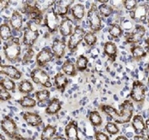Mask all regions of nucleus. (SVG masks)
<instances>
[{"instance_id":"nucleus-43","label":"nucleus","mask_w":149,"mask_h":140,"mask_svg":"<svg viewBox=\"0 0 149 140\" xmlns=\"http://www.w3.org/2000/svg\"><path fill=\"white\" fill-rule=\"evenodd\" d=\"M95 140H110V137L102 131H95Z\"/></svg>"},{"instance_id":"nucleus-22","label":"nucleus","mask_w":149,"mask_h":140,"mask_svg":"<svg viewBox=\"0 0 149 140\" xmlns=\"http://www.w3.org/2000/svg\"><path fill=\"white\" fill-rule=\"evenodd\" d=\"M68 76L63 73H56L54 76V85L58 91H60L61 93H63L68 85Z\"/></svg>"},{"instance_id":"nucleus-13","label":"nucleus","mask_w":149,"mask_h":140,"mask_svg":"<svg viewBox=\"0 0 149 140\" xmlns=\"http://www.w3.org/2000/svg\"><path fill=\"white\" fill-rule=\"evenodd\" d=\"M74 1L72 0H59L55 1L53 9L56 14L60 17H66V15L71 11Z\"/></svg>"},{"instance_id":"nucleus-5","label":"nucleus","mask_w":149,"mask_h":140,"mask_svg":"<svg viewBox=\"0 0 149 140\" xmlns=\"http://www.w3.org/2000/svg\"><path fill=\"white\" fill-rule=\"evenodd\" d=\"M39 37V31L37 25L33 22H28L24 29L22 43L26 47H33Z\"/></svg>"},{"instance_id":"nucleus-11","label":"nucleus","mask_w":149,"mask_h":140,"mask_svg":"<svg viewBox=\"0 0 149 140\" xmlns=\"http://www.w3.org/2000/svg\"><path fill=\"white\" fill-rule=\"evenodd\" d=\"M149 10L148 3H143L141 4H138L137 7L129 12L130 18L137 23H144L147 22V16Z\"/></svg>"},{"instance_id":"nucleus-14","label":"nucleus","mask_w":149,"mask_h":140,"mask_svg":"<svg viewBox=\"0 0 149 140\" xmlns=\"http://www.w3.org/2000/svg\"><path fill=\"white\" fill-rule=\"evenodd\" d=\"M54 57H54V54H53L51 49H49L48 47H45L36 55V57H35L36 64L38 68L42 69L47 63L51 62Z\"/></svg>"},{"instance_id":"nucleus-21","label":"nucleus","mask_w":149,"mask_h":140,"mask_svg":"<svg viewBox=\"0 0 149 140\" xmlns=\"http://www.w3.org/2000/svg\"><path fill=\"white\" fill-rule=\"evenodd\" d=\"M10 26L14 31L20 32L23 27V16L19 10H15L10 18Z\"/></svg>"},{"instance_id":"nucleus-29","label":"nucleus","mask_w":149,"mask_h":140,"mask_svg":"<svg viewBox=\"0 0 149 140\" xmlns=\"http://www.w3.org/2000/svg\"><path fill=\"white\" fill-rule=\"evenodd\" d=\"M17 89L19 92L22 94H29L33 92L34 86L33 83L28 80H22L17 84Z\"/></svg>"},{"instance_id":"nucleus-47","label":"nucleus","mask_w":149,"mask_h":140,"mask_svg":"<svg viewBox=\"0 0 149 140\" xmlns=\"http://www.w3.org/2000/svg\"><path fill=\"white\" fill-rule=\"evenodd\" d=\"M145 50H146L147 53L149 54V38H148L145 40Z\"/></svg>"},{"instance_id":"nucleus-50","label":"nucleus","mask_w":149,"mask_h":140,"mask_svg":"<svg viewBox=\"0 0 149 140\" xmlns=\"http://www.w3.org/2000/svg\"><path fill=\"white\" fill-rule=\"evenodd\" d=\"M0 140H7V139H6V138H5L3 134H1V136H0Z\"/></svg>"},{"instance_id":"nucleus-39","label":"nucleus","mask_w":149,"mask_h":140,"mask_svg":"<svg viewBox=\"0 0 149 140\" xmlns=\"http://www.w3.org/2000/svg\"><path fill=\"white\" fill-rule=\"evenodd\" d=\"M105 130L110 135H117L120 132V129L118 127V125L115 122H111V121L107 122L105 125Z\"/></svg>"},{"instance_id":"nucleus-9","label":"nucleus","mask_w":149,"mask_h":140,"mask_svg":"<svg viewBox=\"0 0 149 140\" xmlns=\"http://www.w3.org/2000/svg\"><path fill=\"white\" fill-rule=\"evenodd\" d=\"M30 77L33 83L37 85H40L45 88L52 87V83L50 81V77L45 70L40 68H36L31 71Z\"/></svg>"},{"instance_id":"nucleus-34","label":"nucleus","mask_w":149,"mask_h":140,"mask_svg":"<svg viewBox=\"0 0 149 140\" xmlns=\"http://www.w3.org/2000/svg\"><path fill=\"white\" fill-rule=\"evenodd\" d=\"M0 85H2L3 87H4L7 91L11 92H15V89H16V84L14 81V80L10 79L8 77L5 78H1L0 80Z\"/></svg>"},{"instance_id":"nucleus-31","label":"nucleus","mask_w":149,"mask_h":140,"mask_svg":"<svg viewBox=\"0 0 149 140\" xmlns=\"http://www.w3.org/2000/svg\"><path fill=\"white\" fill-rule=\"evenodd\" d=\"M124 34L123 27L118 23H112L108 27V34L113 38H119Z\"/></svg>"},{"instance_id":"nucleus-18","label":"nucleus","mask_w":149,"mask_h":140,"mask_svg":"<svg viewBox=\"0 0 149 140\" xmlns=\"http://www.w3.org/2000/svg\"><path fill=\"white\" fill-rule=\"evenodd\" d=\"M131 126L136 135H143L146 133V121L141 115L134 116L131 120Z\"/></svg>"},{"instance_id":"nucleus-28","label":"nucleus","mask_w":149,"mask_h":140,"mask_svg":"<svg viewBox=\"0 0 149 140\" xmlns=\"http://www.w3.org/2000/svg\"><path fill=\"white\" fill-rule=\"evenodd\" d=\"M56 134V127L53 125H47L45 127H44L40 139L41 140H53Z\"/></svg>"},{"instance_id":"nucleus-48","label":"nucleus","mask_w":149,"mask_h":140,"mask_svg":"<svg viewBox=\"0 0 149 140\" xmlns=\"http://www.w3.org/2000/svg\"><path fill=\"white\" fill-rule=\"evenodd\" d=\"M115 140H129V139L125 136H124V135H119L115 139Z\"/></svg>"},{"instance_id":"nucleus-23","label":"nucleus","mask_w":149,"mask_h":140,"mask_svg":"<svg viewBox=\"0 0 149 140\" xmlns=\"http://www.w3.org/2000/svg\"><path fill=\"white\" fill-rule=\"evenodd\" d=\"M103 51L105 55L111 62H115L118 57V47L114 42L107 41L103 46Z\"/></svg>"},{"instance_id":"nucleus-17","label":"nucleus","mask_w":149,"mask_h":140,"mask_svg":"<svg viewBox=\"0 0 149 140\" xmlns=\"http://www.w3.org/2000/svg\"><path fill=\"white\" fill-rule=\"evenodd\" d=\"M64 132L65 137L68 140H80V138L79 136L78 123L74 120H70L68 123V125L65 127Z\"/></svg>"},{"instance_id":"nucleus-24","label":"nucleus","mask_w":149,"mask_h":140,"mask_svg":"<svg viewBox=\"0 0 149 140\" xmlns=\"http://www.w3.org/2000/svg\"><path fill=\"white\" fill-rule=\"evenodd\" d=\"M71 15L73 17L74 20L80 22L82 21L84 16H85V7L84 4H82L80 3L75 4L72 5V9H71Z\"/></svg>"},{"instance_id":"nucleus-33","label":"nucleus","mask_w":149,"mask_h":140,"mask_svg":"<svg viewBox=\"0 0 149 140\" xmlns=\"http://www.w3.org/2000/svg\"><path fill=\"white\" fill-rule=\"evenodd\" d=\"M18 103L23 108H33L37 105V100L29 96H25L18 101Z\"/></svg>"},{"instance_id":"nucleus-12","label":"nucleus","mask_w":149,"mask_h":140,"mask_svg":"<svg viewBox=\"0 0 149 140\" xmlns=\"http://www.w3.org/2000/svg\"><path fill=\"white\" fill-rule=\"evenodd\" d=\"M1 129L2 131L10 139H15L18 133V127L15 120L10 116H4L1 120Z\"/></svg>"},{"instance_id":"nucleus-37","label":"nucleus","mask_w":149,"mask_h":140,"mask_svg":"<svg viewBox=\"0 0 149 140\" xmlns=\"http://www.w3.org/2000/svg\"><path fill=\"white\" fill-rule=\"evenodd\" d=\"M35 97H36V100L39 103L46 102L50 97V92L48 91L47 89L38 90L35 92Z\"/></svg>"},{"instance_id":"nucleus-42","label":"nucleus","mask_w":149,"mask_h":140,"mask_svg":"<svg viewBox=\"0 0 149 140\" xmlns=\"http://www.w3.org/2000/svg\"><path fill=\"white\" fill-rule=\"evenodd\" d=\"M12 98L11 94L10 93L9 91H7L4 87L0 85V99L2 102H6L9 101Z\"/></svg>"},{"instance_id":"nucleus-2","label":"nucleus","mask_w":149,"mask_h":140,"mask_svg":"<svg viewBox=\"0 0 149 140\" xmlns=\"http://www.w3.org/2000/svg\"><path fill=\"white\" fill-rule=\"evenodd\" d=\"M3 50L7 61L10 62H16L22 55V44L20 38L18 37H15L5 42L3 46Z\"/></svg>"},{"instance_id":"nucleus-16","label":"nucleus","mask_w":149,"mask_h":140,"mask_svg":"<svg viewBox=\"0 0 149 140\" xmlns=\"http://www.w3.org/2000/svg\"><path fill=\"white\" fill-rule=\"evenodd\" d=\"M0 73L12 80H21L22 77V73L15 66L10 64L2 65L0 67Z\"/></svg>"},{"instance_id":"nucleus-1","label":"nucleus","mask_w":149,"mask_h":140,"mask_svg":"<svg viewBox=\"0 0 149 140\" xmlns=\"http://www.w3.org/2000/svg\"><path fill=\"white\" fill-rule=\"evenodd\" d=\"M119 110L108 104L100 105V109L107 116H109L116 124H126L131 121L134 114V104L131 100L126 99L120 104Z\"/></svg>"},{"instance_id":"nucleus-20","label":"nucleus","mask_w":149,"mask_h":140,"mask_svg":"<svg viewBox=\"0 0 149 140\" xmlns=\"http://www.w3.org/2000/svg\"><path fill=\"white\" fill-rule=\"evenodd\" d=\"M22 117L23 120H25V122L28 126L33 127H39L43 122L42 117L40 116L39 115L36 114V113H33V112L26 111L25 113H23Z\"/></svg>"},{"instance_id":"nucleus-7","label":"nucleus","mask_w":149,"mask_h":140,"mask_svg":"<svg viewBox=\"0 0 149 140\" xmlns=\"http://www.w3.org/2000/svg\"><path fill=\"white\" fill-rule=\"evenodd\" d=\"M130 100L136 104H141L146 99V86L140 80H135L130 92Z\"/></svg>"},{"instance_id":"nucleus-4","label":"nucleus","mask_w":149,"mask_h":140,"mask_svg":"<svg viewBox=\"0 0 149 140\" xmlns=\"http://www.w3.org/2000/svg\"><path fill=\"white\" fill-rule=\"evenodd\" d=\"M87 22L91 31L93 33H98L102 28V16L98 11V7L95 4H92L87 12Z\"/></svg>"},{"instance_id":"nucleus-8","label":"nucleus","mask_w":149,"mask_h":140,"mask_svg":"<svg viewBox=\"0 0 149 140\" xmlns=\"http://www.w3.org/2000/svg\"><path fill=\"white\" fill-rule=\"evenodd\" d=\"M85 34H86V31L84 29V27H82L79 25H77L74 27L73 33L69 37L68 42V49L70 52L73 53L78 49L79 46L84 40Z\"/></svg>"},{"instance_id":"nucleus-41","label":"nucleus","mask_w":149,"mask_h":140,"mask_svg":"<svg viewBox=\"0 0 149 140\" xmlns=\"http://www.w3.org/2000/svg\"><path fill=\"white\" fill-rule=\"evenodd\" d=\"M123 6L125 7V9L128 11H131L133 10H135L138 5V1L136 0H125L122 2Z\"/></svg>"},{"instance_id":"nucleus-15","label":"nucleus","mask_w":149,"mask_h":140,"mask_svg":"<svg viewBox=\"0 0 149 140\" xmlns=\"http://www.w3.org/2000/svg\"><path fill=\"white\" fill-rule=\"evenodd\" d=\"M66 50H67V45L64 40L60 38H55L51 45V50L54 54L55 58L62 59L66 55Z\"/></svg>"},{"instance_id":"nucleus-10","label":"nucleus","mask_w":149,"mask_h":140,"mask_svg":"<svg viewBox=\"0 0 149 140\" xmlns=\"http://www.w3.org/2000/svg\"><path fill=\"white\" fill-rule=\"evenodd\" d=\"M146 28L143 25L138 24L135 27V28L130 32L127 33L126 35L125 36V39L127 44L130 45H138L140 42L142 41V38L146 34Z\"/></svg>"},{"instance_id":"nucleus-3","label":"nucleus","mask_w":149,"mask_h":140,"mask_svg":"<svg viewBox=\"0 0 149 140\" xmlns=\"http://www.w3.org/2000/svg\"><path fill=\"white\" fill-rule=\"evenodd\" d=\"M23 7L22 10L26 15L30 22H33L37 26L42 24L44 22L45 13L41 11L36 5V1H26L23 2Z\"/></svg>"},{"instance_id":"nucleus-35","label":"nucleus","mask_w":149,"mask_h":140,"mask_svg":"<svg viewBox=\"0 0 149 140\" xmlns=\"http://www.w3.org/2000/svg\"><path fill=\"white\" fill-rule=\"evenodd\" d=\"M88 63H89V59H88V57H86L84 56V55H80V56L77 58L76 62H75V65H76L77 70H78L79 72H84L85 70L87 69Z\"/></svg>"},{"instance_id":"nucleus-45","label":"nucleus","mask_w":149,"mask_h":140,"mask_svg":"<svg viewBox=\"0 0 149 140\" xmlns=\"http://www.w3.org/2000/svg\"><path fill=\"white\" fill-rule=\"evenodd\" d=\"M133 140H149L148 138L144 137L143 135H136L134 136Z\"/></svg>"},{"instance_id":"nucleus-36","label":"nucleus","mask_w":149,"mask_h":140,"mask_svg":"<svg viewBox=\"0 0 149 140\" xmlns=\"http://www.w3.org/2000/svg\"><path fill=\"white\" fill-rule=\"evenodd\" d=\"M98 11H99L102 17L107 18L113 14V8L110 4H108V3L107 4H102L98 6Z\"/></svg>"},{"instance_id":"nucleus-6","label":"nucleus","mask_w":149,"mask_h":140,"mask_svg":"<svg viewBox=\"0 0 149 140\" xmlns=\"http://www.w3.org/2000/svg\"><path fill=\"white\" fill-rule=\"evenodd\" d=\"M61 22V21L60 19V16H58L56 12L54 11L53 7H51L45 13L43 24L47 27L49 34H55L56 32H57Z\"/></svg>"},{"instance_id":"nucleus-44","label":"nucleus","mask_w":149,"mask_h":140,"mask_svg":"<svg viewBox=\"0 0 149 140\" xmlns=\"http://www.w3.org/2000/svg\"><path fill=\"white\" fill-rule=\"evenodd\" d=\"M10 6V1L8 0H1L0 1V10L3 12Z\"/></svg>"},{"instance_id":"nucleus-30","label":"nucleus","mask_w":149,"mask_h":140,"mask_svg":"<svg viewBox=\"0 0 149 140\" xmlns=\"http://www.w3.org/2000/svg\"><path fill=\"white\" fill-rule=\"evenodd\" d=\"M0 38L3 41H9L13 38L12 28L8 23H3L0 26Z\"/></svg>"},{"instance_id":"nucleus-46","label":"nucleus","mask_w":149,"mask_h":140,"mask_svg":"<svg viewBox=\"0 0 149 140\" xmlns=\"http://www.w3.org/2000/svg\"><path fill=\"white\" fill-rule=\"evenodd\" d=\"M146 121V135H147V138L149 139V118L147 119Z\"/></svg>"},{"instance_id":"nucleus-27","label":"nucleus","mask_w":149,"mask_h":140,"mask_svg":"<svg viewBox=\"0 0 149 140\" xmlns=\"http://www.w3.org/2000/svg\"><path fill=\"white\" fill-rule=\"evenodd\" d=\"M130 53L133 57L134 60L136 61H140L144 57H146L147 56V51L145 50V48L139 45H134L131 46L130 47Z\"/></svg>"},{"instance_id":"nucleus-32","label":"nucleus","mask_w":149,"mask_h":140,"mask_svg":"<svg viewBox=\"0 0 149 140\" xmlns=\"http://www.w3.org/2000/svg\"><path fill=\"white\" fill-rule=\"evenodd\" d=\"M89 120L93 127H99L102 125V117L101 116L100 112L96 110H93L89 114Z\"/></svg>"},{"instance_id":"nucleus-51","label":"nucleus","mask_w":149,"mask_h":140,"mask_svg":"<svg viewBox=\"0 0 149 140\" xmlns=\"http://www.w3.org/2000/svg\"><path fill=\"white\" fill-rule=\"evenodd\" d=\"M147 22H148V25L149 27V10L148 13V16H147Z\"/></svg>"},{"instance_id":"nucleus-19","label":"nucleus","mask_w":149,"mask_h":140,"mask_svg":"<svg viewBox=\"0 0 149 140\" xmlns=\"http://www.w3.org/2000/svg\"><path fill=\"white\" fill-rule=\"evenodd\" d=\"M74 27H73V22L68 16L64 17L60 24L59 27V33L63 37H70L73 33Z\"/></svg>"},{"instance_id":"nucleus-26","label":"nucleus","mask_w":149,"mask_h":140,"mask_svg":"<svg viewBox=\"0 0 149 140\" xmlns=\"http://www.w3.org/2000/svg\"><path fill=\"white\" fill-rule=\"evenodd\" d=\"M61 71L63 74H65L67 76L69 77H74L78 74V70L76 68V65L71 61V60H66L62 65H61Z\"/></svg>"},{"instance_id":"nucleus-53","label":"nucleus","mask_w":149,"mask_h":140,"mask_svg":"<svg viewBox=\"0 0 149 140\" xmlns=\"http://www.w3.org/2000/svg\"><path fill=\"white\" fill-rule=\"evenodd\" d=\"M148 86H149V76H148Z\"/></svg>"},{"instance_id":"nucleus-40","label":"nucleus","mask_w":149,"mask_h":140,"mask_svg":"<svg viewBox=\"0 0 149 140\" xmlns=\"http://www.w3.org/2000/svg\"><path fill=\"white\" fill-rule=\"evenodd\" d=\"M33 57H34V50L32 47H27V50L25 52L22 59V64L26 65V64L30 63L33 58Z\"/></svg>"},{"instance_id":"nucleus-52","label":"nucleus","mask_w":149,"mask_h":140,"mask_svg":"<svg viewBox=\"0 0 149 140\" xmlns=\"http://www.w3.org/2000/svg\"><path fill=\"white\" fill-rule=\"evenodd\" d=\"M147 71L149 72V62H148V66H147Z\"/></svg>"},{"instance_id":"nucleus-38","label":"nucleus","mask_w":149,"mask_h":140,"mask_svg":"<svg viewBox=\"0 0 149 140\" xmlns=\"http://www.w3.org/2000/svg\"><path fill=\"white\" fill-rule=\"evenodd\" d=\"M84 41L85 45L89 47L94 46L97 42V36L95 35V33H93L91 31H88V32H86V34L84 35Z\"/></svg>"},{"instance_id":"nucleus-25","label":"nucleus","mask_w":149,"mask_h":140,"mask_svg":"<svg viewBox=\"0 0 149 140\" xmlns=\"http://www.w3.org/2000/svg\"><path fill=\"white\" fill-rule=\"evenodd\" d=\"M61 102L56 97H54L46 107L45 113L48 116H55L61 109Z\"/></svg>"},{"instance_id":"nucleus-49","label":"nucleus","mask_w":149,"mask_h":140,"mask_svg":"<svg viewBox=\"0 0 149 140\" xmlns=\"http://www.w3.org/2000/svg\"><path fill=\"white\" fill-rule=\"evenodd\" d=\"M53 140H68L66 139V137H63V136H56Z\"/></svg>"}]
</instances>
